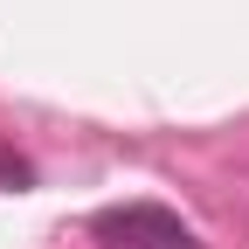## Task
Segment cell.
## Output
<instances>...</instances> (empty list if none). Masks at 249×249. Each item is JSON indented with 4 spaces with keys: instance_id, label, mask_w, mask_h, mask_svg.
<instances>
[{
    "instance_id": "6da1fadb",
    "label": "cell",
    "mask_w": 249,
    "mask_h": 249,
    "mask_svg": "<svg viewBox=\"0 0 249 249\" xmlns=\"http://www.w3.org/2000/svg\"><path fill=\"white\" fill-rule=\"evenodd\" d=\"M90 235L111 242V249H201L194 229H187L173 208H152V201H124V208L90 214Z\"/></svg>"
},
{
    "instance_id": "7a4b0ae2",
    "label": "cell",
    "mask_w": 249,
    "mask_h": 249,
    "mask_svg": "<svg viewBox=\"0 0 249 249\" xmlns=\"http://www.w3.org/2000/svg\"><path fill=\"white\" fill-rule=\"evenodd\" d=\"M0 187H28V166H21V160H7V152H0Z\"/></svg>"
}]
</instances>
